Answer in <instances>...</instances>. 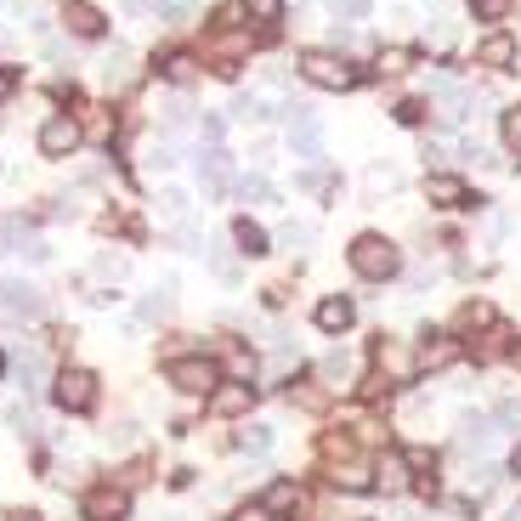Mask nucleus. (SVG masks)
Masks as SVG:
<instances>
[{"instance_id":"45","label":"nucleus","mask_w":521,"mask_h":521,"mask_svg":"<svg viewBox=\"0 0 521 521\" xmlns=\"http://www.w3.org/2000/svg\"><path fill=\"white\" fill-rule=\"evenodd\" d=\"M510 477H521V448H516V453H510Z\"/></svg>"},{"instance_id":"44","label":"nucleus","mask_w":521,"mask_h":521,"mask_svg":"<svg viewBox=\"0 0 521 521\" xmlns=\"http://www.w3.org/2000/svg\"><path fill=\"white\" fill-rule=\"evenodd\" d=\"M6 521H40V510H12Z\"/></svg>"},{"instance_id":"43","label":"nucleus","mask_w":521,"mask_h":521,"mask_svg":"<svg viewBox=\"0 0 521 521\" xmlns=\"http://www.w3.org/2000/svg\"><path fill=\"white\" fill-rule=\"evenodd\" d=\"M12 85H18V74H12L6 63H0V102H6V97H12Z\"/></svg>"},{"instance_id":"46","label":"nucleus","mask_w":521,"mask_h":521,"mask_svg":"<svg viewBox=\"0 0 521 521\" xmlns=\"http://www.w3.org/2000/svg\"><path fill=\"white\" fill-rule=\"evenodd\" d=\"M504 521H521V504H510V516H504Z\"/></svg>"},{"instance_id":"21","label":"nucleus","mask_w":521,"mask_h":521,"mask_svg":"<svg viewBox=\"0 0 521 521\" xmlns=\"http://www.w3.org/2000/svg\"><path fill=\"white\" fill-rule=\"evenodd\" d=\"M18 380H23V391H35L40 380H45V351L40 346H23L18 351Z\"/></svg>"},{"instance_id":"23","label":"nucleus","mask_w":521,"mask_h":521,"mask_svg":"<svg viewBox=\"0 0 521 521\" xmlns=\"http://www.w3.org/2000/svg\"><path fill=\"white\" fill-rule=\"evenodd\" d=\"M487 324H493V306H487V301H465V306H459V317H453V329H465V334H477Z\"/></svg>"},{"instance_id":"24","label":"nucleus","mask_w":521,"mask_h":521,"mask_svg":"<svg viewBox=\"0 0 521 521\" xmlns=\"http://www.w3.org/2000/svg\"><path fill=\"white\" fill-rule=\"evenodd\" d=\"M408 68H413V52H408V45H391V52L374 57V74H380V80H391V74H408Z\"/></svg>"},{"instance_id":"8","label":"nucleus","mask_w":521,"mask_h":521,"mask_svg":"<svg viewBox=\"0 0 521 521\" xmlns=\"http://www.w3.org/2000/svg\"><path fill=\"white\" fill-rule=\"evenodd\" d=\"M516 35H504V28H493V35H482L477 40V68H487V74H510L516 68Z\"/></svg>"},{"instance_id":"22","label":"nucleus","mask_w":521,"mask_h":521,"mask_svg":"<svg viewBox=\"0 0 521 521\" xmlns=\"http://www.w3.org/2000/svg\"><path fill=\"white\" fill-rule=\"evenodd\" d=\"M260 504H267L272 516H284V510H295V504H301V487L289 482V477H278V482L267 487V499H260Z\"/></svg>"},{"instance_id":"42","label":"nucleus","mask_w":521,"mask_h":521,"mask_svg":"<svg viewBox=\"0 0 521 521\" xmlns=\"http://www.w3.org/2000/svg\"><path fill=\"white\" fill-rule=\"evenodd\" d=\"M204 142H210V148L221 142V119H216V114H204Z\"/></svg>"},{"instance_id":"19","label":"nucleus","mask_w":521,"mask_h":521,"mask_svg":"<svg viewBox=\"0 0 521 521\" xmlns=\"http://www.w3.org/2000/svg\"><path fill=\"white\" fill-rule=\"evenodd\" d=\"M97 68H102V80H108V85H125L131 80V45H108Z\"/></svg>"},{"instance_id":"3","label":"nucleus","mask_w":521,"mask_h":521,"mask_svg":"<svg viewBox=\"0 0 521 521\" xmlns=\"http://www.w3.org/2000/svg\"><path fill=\"white\" fill-rule=\"evenodd\" d=\"M301 74L317 91H351L357 85V68H351L346 57H334V52H301Z\"/></svg>"},{"instance_id":"40","label":"nucleus","mask_w":521,"mask_h":521,"mask_svg":"<svg viewBox=\"0 0 521 521\" xmlns=\"http://www.w3.org/2000/svg\"><path fill=\"white\" fill-rule=\"evenodd\" d=\"M397 119H403V125H420V119H425V108H420V102H397V108H391Z\"/></svg>"},{"instance_id":"26","label":"nucleus","mask_w":521,"mask_h":521,"mask_svg":"<svg viewBox=\"0 0 521 521\" xmlns=\"http://www.w3.org/2000/svg\"><path fill=\"white\" fill-rule=\"evenodd\" d=\"M334 487H374V470L357 465V459H346V465H334Z\"/></svg>"},{"instance_id":"37","label":"nucleus","mask_w":521,"mask_h":521,"mask_svg":"<svg viewBox=\"0 0 521 521\" xmlns=\"http://www.w3.org/2000/svg\"><path fill=\"white\" fill-rule=\"evenodd\" d=\"M369 181H374V188H403V171H397V164H374Z\"/></svg>"},{"instance_id":"11","label":"nucleus","mask_w":521,"mask_h":521,"mask_svg":"<svg viewBox=\"0 0 521 521\" xmlns=\"http://www.w3.org/2000/svg\"><path fill=\"white\" fill-rule=\"evenodd\" d=\"M250 403H255V386H250V380H221V386L210 391V413H221V420L250 413Z\"/></svg>"},{"instance_id":"4","label":"nucleus","mask_w":521,"mask_h":521,"mask_svg":"<svg viewBox=\"0 0 521 521\" xmlns=\"http://www.w3.org/2000/svg\"><path fill=\"white\" fill-rule=\"evenodd\" d=\"M52 403L63 413H91L97 408V374L91 369H63L52 380Z\"/></svg>"},{"instance_id":"27","label":"nucleus","mask_w":521,"mask_h":521,"mask_svg":"<svg viewBox=\"0 0 521 521\" xmlns=\"http://www.w3.org/2000/svg\"><path fill=\"white\" fill-rule=\"evenodd\" d=\"M499 136H504V148L521 153V102H510V108L499 114Z\"/></svg>"},{"instance_id":"25","label":"nucleus","mask_w":521,"mask_h":521,"mask_svg":"<svg viewBox=\"0 0 521 521\" xmlns=\"http://www.w3.org/2000/svg\"><path fill=\"white\" fill-rule=\"evenodd\" d=\"M272 442H278V437H272V425H244V431H238L244 453H272Z\"/></svg>"},{"instance_id":"48","label":"nucleus","mask_w":521,"mask_h":521,"mask_svg":"<svg viewBox=\"0 0 521 521\" xmlns=\"http://www.w3.org/2000/svg\"><path fill=\"white\" fill-rule=\"evenodd\" d=\"M295 6H306V0H295Z\"/></svg>"},{"instance_id":"20","label":"nucleus","mask_w":521,"mask_h":521,"mask_svg":"<svg viewBox=\"0 0 521 521\" xmlns=\"http://www.w3.org/2000/svg\"><path fill=\"white\" fill-rule=\"evenodd\" d=\"M425 346L420 351V369H448V363H459V341H442V334H425Z\"/></svg>"},{"instance_id":"34","label":"nucleus","mask_w":521,"mask_h":521,"mask_svg":"<svg viewBox=\"0 0 521 521\" xmlns=\"http://www.w3.org/2000/svg\"><path fill=\"white\" fill-rule=\"evenodd\" d=\"M171 312V289H148L142 295V317H164Z\"/></svg>"},{"instance_id":"41","label":"nucleus","mask_w":521,"mask_h":521,"mask_svg":"<svg viewBox=\"0 0 521 521\" xmlns=\"http://www.w3.org/2000/svg\"><path fill=\"white\" fill-rule=\"evenodd\" d=\"M233 114H238V119H267V114H260V102H255V97H238V102H233Z\"/></svg>"},{"instance_id":"32","label":"nucleus","mask_w":521,"mask_h":521,"mask_svg":"<svg viewBox=\"0 0 521 521\" xmlns=\"http://www.w3.org/2000/svg\"><path fill=\"white\" fill-rule=\"evenodd\" d=\"M193 68H198L193 57H188V52H176V57H164V68H159V74H164V80H176V85H188V80H193Z\"/></svg>"},{"instance_id":"6","label":"nucleus","mask_w":521,"mask_h":521,"mask_svg":"<svg viewBox=\"0 0 521 521\" xmlns=\"http://www.w3.org/2000/svg\"><path fill=\"white\" fill-rule=\"evenodd\" d=\"M80 142H85V131H80V119H68V114H52L40 125V153L45 159H68Z\"/></svg>"},{"instance_id":"15","label":"nucleus","mask_w":521,"mask_h":521,"mask_svg":"<svg viewBox=\"0 0 521 521\" xmlns=\"http://www.w3.org/2000/svg\"><path fill=\"white\" fill-rule=\"evenodd\" d=\"M317 374H324L329 391H351L357 386V357H351V351H329V357L317 363Z\"/></svg>"},{"instance_id":"5","label":"nucleus","mask_w":521,"mask_h":521,"mask_svg":"<svg viewBox=\"0 0 521 521\" xmlns=\"http://www.w3.org/2000/svg\"><path fill=\"white\" fill-rule=\"evenodd\" d=\"M374 363H380V380H386V386H408V380L420 374V351H408L403 341H386V334H380V346H374Z\"/></svg>"},{"instance_id":"49","label":"nucleus","mask_w":521,"mask_h":521,"mask_svg":"<svg viewBox=\"0 0 521 521\" xmlns=\"http://www.w3.org/2000/svg\"><path fill=\"white\" fill-rule=\"evenodd\" d=\"M0 6H6V0H0Z\"/></svg>"},{"instance_id":"33","label":"nucleus","mask_w":521,"mask_h":521,"mask_svg":"<svg viewBox=\"0 0 521 521\" xmlns=\"http://www.w3.org/2000/svg\"><path fill=\"white\" fill-rule=\"evenodd\" d=\"M329 12H334V23H341V18H346V23H357V18H369V12H374V0H334Z\"/></svg>"},{"instance_id":"10","label":"nucleus","mask_w":521,"mask_h":521,"mask_svg":"<svg viewBox=\"0 0 521 521\" xmlns=\"http://www.w3.org/2000/svg\"><path fill=\"white\" fill-rule=\"evenodd\" d=\"M312 324L324 334H346L351 324H357V301H351V295H324L312 306Z\"/></svg>"},{"instance_id":"28","label":"nucleus","mask_w":521,"mask_h":521,"mask_svg":"<svg viewBox=\"0 0 521 521\" xmlns=\"http://www.w3.org/2000/svg\"><path fill=\"white\" fill-rule=\"evenodd\" d=\"M153 12H159V23H188L198 12V0H153Z\"/></svg>"},{"instance_id":"14","label":"nucleus","mask_w":521,"mask_h":521,"mask_svg":"<svg viewBox=\"0 0 521 521\" xmlns=\"http://www.w3.org/2000/svg\"><path fill=\"white\" fill-rule=\"evenodd\" d=\"M459 442H465V448H493V442H499V420H493V413H482V408H470L465 413V420H459Z\"/></svg>"},{"instance_id":"47","label":"nucleus","mask_w":521,"mask_h":521,"mask_svg":"<svg viewBox=\"0 0 521 521\" xmlns=\"http://www.w3.org/2000/svg\"><path fill=\"white\" fill-rule=\"evenodd\" d=\"M0 374H6V351H0Z\"/></svg>"},{"instance_id":"1","label":"nucleus","mask_w":521,"mask_h":521,"mask_svg":"<svg viewBox=\"0 0 521 521\" xmlns=\"http://www.w3.org/2000/svg\"><path fill=\"white\" fill-rule=\"evenodd\" d=\"M346 260H351V272L369 278V284H386V278L403 272V250H397L386 233H357V238H351V250H346Z\"/></svg>"},{"instance_id":"2","label":"nucleus","mask_w":521,"mask_h":521,"mask_svg":"<svg viewBox=\"0 0 521 521\" xmlns=\"http://www.w3.org/2000/svg\"><path fill=\"white\" fill-rule=\"evenodd\" d=\"M164 380H171L176 391H188V397H210L221 386V363L216 357H176L171 369H164Z\"/></svg>"},{"instance_id":"12","label":"nucleus","mask_w":521,"mask_h":521,"mask_svg":"<svg viewBox=\"0 0 521 521\" xmlns=\"http://www.w3.org/2000/svg\"><path fill=\"white\" fill-rule=\"evenodd\" d=\"M425 198H431L437 210H470L465 181H459V176H448V171H431V176H425Z\"/></svg>"},{"instance_id":"31","label":"nucleus","mask_w":521,"mask_h":521,"mask_svg":"<svg viewBox=\"0 0 521 521\" xmlns=\"http://www.w3.org/2000/svg\"><path fill=\"white\" fill-rule=\"evenodd\" d=\"M493 420H499V431H521V397H499Z\"/></svg>"},{"instance_id":"39","label":"nucleus","mask_w":521,"mask_h":521,"mask_svg":"<svg viewBox=\"0 0 521 521\" xmlns=\"http://www.w3.org/2000/svg\"><path fill=\"white\" fill-rule=\"evenodd\" d=\"M233 521H284V516H272V510H267V504H244V510H238Z\"/></svg>"},{"instance_id":"29","label":"nucleus","mask_w":521,"mask_h":521,"mask_svg":"<svg viewBox=\"0 0 521 521\" xmlns=\"http://www.w3.org/2000/svg\"><path fill=\"white\" fill-rule=\"evenodd\" d=\"M238 198H244V204H250V198H255V204H272L278 193H272L267 176H244V181H238Z\"/></svg>"},{"instance_id":"18","label":"nucleus","mask_w":521,"mask_h":521,"mask_svg":"<svg viewBox=\"0 0 521 521\" xmlns=\"http://www.w3.org/2000/svg\"><path fill=\"white\" fill-rule=\"evenodd\" d=\"M198 164H204L210 193H227V176H233V153H227V148L216 142V148H204V159H198Z\"/></svg>"},{"instance_id":"30","label":"nucleus","mask_w":521,"mask_h":521,"mask_svg":"<svg viewBox=\"0 0 521 521\" xmlns=\"http://www.w3.org/2000/svg\"><path fill=\"white\" fill-rule=\"evenodd\" d=\"M244 6V18H255V23H278L284 18V0H238Z\"/></svg>"},{"instance_id":"13","label":"nucleus","mask_w":521,"mask_h":521,"mask_svg":"<svg viewBox=\"0 0 521 521\" xmlns=\"http://www.w3.org/2000/svg\"><path fill=\"white\" fill-rule=\"evenodd\" d=\"M374 487H380V493H408V487H413V465L403 453H380L374 459Z\"/></svg>"},{"instance_id":"9","label":"nucleus","mask_w":521,"mask_h":521,"mask_svg":"<svg viewBox=\"0 0 521 521\" xmlns=\"http://www.w3.org/2000/svg\"><path fill=\"white\" fill-rule=\"evenodd\" d=\"M85 516L91 521H125L131 516V493H125V487H114V482L91 487V493H85Z\"/></svg>"},{"instance_id":"38","label":"nucleus","mask_w":521,"mask_h":521,"mask_svg":"<svg viewBox=\"0 0 521 521\" xmlns=\"http://www.w3.org/2000/svg\"><path fill=\"white\" fill-rule=\"evenodd\" d=\"M159 204H164V216H181V210H188V193H181V188H164Z\"/></svg>"},{"instance_id":"7","label":"nucleus","mask_w":521,"mask_h":521,"mask_svg":"<svg viewBox=\"0 0 521 521\" xmlns=\"http://www.w3.org/2000/svg\"><path fill=\"white\" fill-rule=\"evenodd\" d=\"M0 317H12V324L40 317V289L23 284V278H0Z\"/></svg>"},{"instance_id":"35","label":"nucleus","mask_w":521,"mask_h":521,"mask_svg":"<svg viewBox=\"0 0 521 521\" xmlns=\"http://www.w3.org/2000/svg\"><path fill=\"white\" fill-rule=\"evenodd\" d=\"M493 482H499V470H493V465H477V470H470V477H465V487H470V493H477V499H482V493H487V487H493Z\"/></svg>"},{"instance_id":"16","label":"nucleus","mask_w":521,"mask_h":521,"mask_svg":"<svg viewBox=\"0 0 521 521\" xmlns=\"http://www.w3.org/2000/svg\"><path fill=\"white\" fill-rule=\"evenodd\" d=\"M233 244H238V255H250V260H260L272 250V238H267V227H255L250 216L244 221H233Z\"/></svg>"},{"instance_id":"36","label":"nucleus","mask_w":521,"mask_h":521,"mask_svg":"<svg viewBox=\"0 0 521 521\" xmlns=\"http://www.w3.org/2000/svg\"><path fill=\"white\" fill-rule=\"evenodd\" d=\"M470 6H477V18H482V23H499L504 12H510V0H470Z\"/></svg>"},{"instance_id":"17","label":"nucleus","mask_w":521,"mask_h":521,"mask_svg":"<svg viewBox=\"0 0 521 521\" xmlns=\"http://www.w3.org/2000/svg\"><path fill=\"white\" fill-rule=\"evenodd\" d=\"M63 23L74 28V35H85V40H97V35H102V12H97V6H85V0H68V6H63Z\"/></svg>"}]
</instances>
